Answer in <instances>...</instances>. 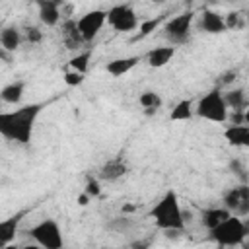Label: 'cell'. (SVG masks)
Here are the masks:
<instances>
[{
    "label": "cell",
    "instance_id": "cell-1",
    "mask_svg": "<svg viewBox=\"0 0 249 249\" xmlns=\"http://www.w3.org/2000/svg\"><path fill=\"white\" fill-rule=\"evenodd\" d=\"M41 109H43V103H29L14 111L0 113V136L19 144H27L31 140L33 126Z\"/></svg>",
    "mask_w": 249,
    "mask_h": 249
},
{
    "label": "cell",
    "instance_id": "cell-2",
    "mask_svg": "<svg viewBox=\"0 0 249 249\" xmlns=\"http://www.w3.org/2000/svg\"><path fill=\"white\" fill-rule=\"evenodd\" d=\"M150 216L154 218L156 226L163 231H181L185 228L183 210L177 198L175 191H167L150 210Z\"/></svg>",
    "mask_w": 249,
    "mask_h": 249
},
{
    "label": "cell",
    "instance_id": "cell-3",
    "mask_svg": "<svg viewBox=\"0 0 249 249\" xmlns=\"http://www.w3.org/2000/svg\"><path fill=\"white\" fill-rule=\"evenodd\" d=\"M208 237L222 247H237L247 237V224L243 222V218H237L231 214L230 218L220 222L216 228H212L208 231Z\"/></svg>",
    "mask_w": 249,
    "mask_h": 249
},
{
    "label": "cell",
    "instance_id": "cell-4",
    "mask_svg": "<svg viewBox=\"0 0 249 249\" xmlns=\"http://www.w3.org/2000/svg\"><path fill=\"white\" fill-rule=\"evenodd\" d=\"M195 109V115L204 119V121H210V123H226L228 121V107L224 103V95L222 91L216 88V89H210L208 93H204L196 107Z\"/></svg>",
    "mask_w": 249,
    "mask_h": 249
},
{
    "label": "cell",
    "instance_id": "cell-5",
    "mask_svg": "<svg viewBox=\"0 0 249 249\" xmlns=\"http://www.w3.org/2000/svg\"><path fill=\"white\" fill-rule=\"evenodd\" d=\"M27 233L43 249H62V245H64L60 226H58V222H54L51 218H45V220L37 222L35 226H31Z\"/></svg>",
    "mask_w": 249,
    "mask_h": 249
},
{
    "label": "cell",
    "instance_id": "cell-6",
    "mask_svg": "<svg viewBox=\"0 0 249 249\" xmlns=\"http://www.w3.org/2000/svg\"><path fill=\"white\" fill-rule=\"evenodd\" d=\"M193 12H183L171 19L165 21L163 25V35L167 37V41L171 43V47L175 45H183L189 41V33H191V25H193Z\"/></svg>",
    "mask_w": 249,
    "mask_h": 249
},
{
    "label": "cell",
    "instance_id": "cell-7",
    "mask_svg": "<svg viewBox=\"0 0 249 249\" xmlns=\"http://www.w3.org/2000/svg\"><path fill=\"white\" fill-rule=\"evenodd\" d=\"M105 14H107V23L119 33H128L138 27V16L128 4H117L109 8Z\"/></svg>",
    "mask_w": 249,
    "mask_h": 249
},
{
    "label": "cell",
    "instance_id": "cell-8",
    "mask_svg": "<svg viewBox=\"0 0 249 249\" xmlns=\"http://www.w3.org/2000/svg\"><path fill=\"white\" fill-rule=\"evenodd\" d=\"M222 202L230 214H233L237 218H245L249 214V187L239 185V187L228 189L222 196Z\"/></svg>",
    "mask_w": 249,
    "mask_h": 249
},
{
    "label": "cell",
    "instance_id": "cell-9",
    "mask_svg": "<svg viewBox=\"0 0 249 249\" xmlns=\"http://www.w3.org/2000/svg\"><path fill=\"white\" fill-rule=\"evenodd\" d=\"M105 23H107L105 10H91V12H86L80 19H76V29H78V35L82 37V41L89 43V41H93V37L101 31V27Z\"/></svg>",
    "mask_w": 249,
    "mask_h": 249
},
{
    "label": "cell",
    "instance_id": "cell-10",
    "mask_svg": "<svg viewBox=\"0 0 249 249\" xmlns=\"http://www.w3.org/2000/svg\"><path fill=\"white\" fill-rule=\"evenodd\" d=\"M60 6L62 2L60 0H39L37 2V8H39V19L43 25L47 27H53L60 21Z\"/></svg>",
    "mask_w": 249,
    "mask_h": 249
},
{
    "label": "cell",
    "instance_id": "cell-11",
    "mask_svg": "<svg viewBox=\"0 0 249 249\" xmlns=\"http://www.w3.org/2000/svg\"><path fill=\"white\" fill-rule=\"evenodd\" d=\"M126 173H128V165H126V161L121 160V158H113V160H109V161H105V163L101 165V169L97 171V177H99L101 181H109V183H113V181L124 177Z\"/></svg>",
    "mask_w": 249,
    "mask_h": 249
},
{
    "label": "cell",
    "instance_id": "cell-12",
    "mask_svg": "<svg viewBox=\"0 0 249 249\" xmlns=\"http://www.w3.org/2000/svg\"><path fill=\"white\" fill-rule=\"evenodd\" d=\"M200 31L210 33V35H218L226 31V23H224V16H220L214 10H202L200 14V21H198Z\"/></svg>",
    "mask_w": 249,
    "mask_h": 249
},
{
    "label": "cell",
    "instance_id": "cell-13",
    "mask_svg": "<svg viewBox=\"0 0 249 249\" xmlns=\"http://www.w3.org/2000/svg\"><path fill=\"white\" fill-rule=\"evenodd\" d=\"M25 212H18V214H14V216H10L6 220H0V249L6 247V245H10L16 239L18 228H19V222H21V216Z\"/></svg>",
    "mask_w": 249,
    "mask_h": 249
},
{
    "label": "cell",
    "instance_id": "cell-14",
    "mask_svg": "<svg viewBox=\"0 0 249 249\" xmlns=\"http://www.w3.org/2000/svg\"><path fill=\"white\" fill-rule=\"evenodd\" d=\"M173 56H175V47H171V45H167V47H156V49H152V51L146 53V62L152 68H161Z\"/></svg>",
    "mask_w": 249,
    "mask_h": 249
},
{
    "label": "cell",
    "instance_id": "cell-15",
    "mask_svg": "<svg viewBox=\"0 0 249 249\" xmlns=\"http://www.w3.org/2000/svg\"><path fill=\"white\" fill-rule=\"evenodd\" d=\"M140 62V56H121V58H115V60H109V64L105 66V70L111 74V76H115V78H119V76H124L126 72H130L136 64Z\"/></svg>",
    "mask_w": 249,
    "mask_h": 249
},
{
    "label": "cell",
    "instance_id": "cell-16",
    "mask_svg": "<svg viewBox=\"0 0 249 249\" xmlns=\"http://www.w3.org/2000/svg\"><path fill=\"white\" fill-rule=\"evenodd\" d=\"M231 214L224 208V206H214V208H204L202 212H200V222H202V226L210 231L212 228H216L220 222H224L226 218H230Z\"/></svg>",
    "mask_w": 249,
    "mask_h": 249
},
{
    "label": "cell",
    "instance_id": "cell-17",
    "mask_svg": "<svg viewBox=\"0 0 249 249\" xmlns=\"http://www.w3.org/2000/svg\"><path fill=\"white\" fill-rule=\"evenodd\" d=\"M224 136L231 146H247L249 144V124H230L224 130Z\"/></svg>",
    "mask_w": 249,
    "mask_h": 249
},
{
    "label": "cell",
    "instance_id": "cell-18",
    "mask_svg": "<svg viewBox=\"0 0 249 249\" xmlns=\"http://www.w3.org/2000/svg\"><path fill=\"white\" fill-rule=\"evenodd\" d=\"M0 49L8 51V53H14L19 45H21V31L18 27H4L0 29Z\"/></svg>",
    "mask_w": 249,
    "mask_h": 249
},
{
    "label": "cell",
    "instance_id": "cell-19",
    "mask_svg": "<svg viewBox=\"0 0 249 249\" xmlns=\"http://www.w3.org/2000/svg\"><path fill=\"white\" fill-rule=\"evenodd\" d=\"M23 89H25V84L21 80L10 82L0 89V99L6 103H19L23 97Z\"/></svg>",
    "mask_w": 249,
    "mask_h": 249
},
{
    "label": "cell",
    "instance_id": "cell-20",
    "mask_svg": "<svg viewBox=\"0 0 249 249\" xmlns=\"http://www.w3.org/2000/svg\"><path fill=\"white\" fill-rule=\"evenodd\" d=\"M224 95V103H226V107H228V111L230 109H233V111H245V105H247V97H245V91L243 89H230V91H226V93H222Z\"/></svg>",
    "mask_w": 249,
    "mask_h": 249
},
{
    "label": "cell",
    "instance_id": "cell-21",
    "mask_svg": "<svg viewBox=\"0 0 249 249\" xmlns=\"http://www.w3.org/2000/svg\"><path fill=\"white\" fill-rule=\"evenodd\" d=\"M195 115V109H193V101L191 99H181L169 113V119L171 121H191Z\"/></svg>",
    "mask_w": 249,
    "mask_h": 249
},
{
    "label": "cell",
    "instance_id": "cell-22",
    "mask_svg": "<svg viewBox=\"0 0 249 249\" xmlns=\"http://www.w3.org/2000/svg\"><path fill=\"white\" fill-rule=\"evenodd\" d=\"M138 101H140V105H142L146 111H154V113L163 105L161 95H160L158 91H152V89L142 91V93H140V97H138Z\"/></svg>",
    "mask_w": 249,
    "mask_h": 249
},
{
    "label": "cell",
    "instance_id": "cell-23",
    "mask_svg": "<svg viewBox=\"0 0 249 249\" xmlns=\"http://www.w3.org/2000/svg\"><path fill=\"white\" fill-rule=\"evenodd\" d=\"M89 58H91V49H88V51H80L78 54H74V56L70 58V68H72L74 72L86 74L88 64H89Z\"/></svg>",
    "mask_w": 249,
    "mask_h": 249
},
{
    "label": "cell",
    "instance_id": "cell-24",
    "mask_svg": "<svg viewBox=\"0 0 249 249\" xmlns=\"http://www.w3.org/2000/svg\"><path fill=\"white\" fill-rule=\"evenodd\" d=\"M132 226H134V220H132L130 216H126V214L117 216V218H113L111 222H107V230H111V231H115V233H124V231H128Z\"/></svg>",
    "mask_w": 249,
    "mask_h": 249
},
{
    "label": "cell",
    "instance_id": "cell-25",
    "mask_svg": "<svg viewBox=\"0 0 249 249\" xmlns=\"http://www.w3.org/2000/svg\"><path fill=\"white\" fill-rule=\"evenodd\" d=\"M161 19H163V18H150V19H144V21L140 23V33H138V37H140V39L148 37L152 31L158 29V25H160Z\"/></svg>",
    "mask_w": 249,
    "mask_h": 249
},
{
    "label": "cell",
    "instance_id": "cell-26",
    "mask_svg": "<svg viewBox=\"0 0 249 249\" xmlns=\"http://www.w3.org/2000/svg\"><path fill=\"white\" fill-rule=\"evenodd\" d=\"M84 193H86L89 198L99 196V195H101V185H99V181H97V179H88V183H86V187H84Z\"/></svg>",
    "mask_w": 249,
    "mask_h": 249
},
{
    "label": "cell",
    "instance_id": "cell-27",
    "mask_svg": "<svg viewBox=\"0 0 249 249\" xmlns=\"http://www.w3.org/2000/svg\"><path fill=\"white\" fill-rule=\"evenodd\" d=\"M84 80H86V76L80 74V72H74V70L64 72V82H66V86H80V84H84Z\"/></svg>",
    "mask_w": 249,
    "mask_h": 249
},
{
    "label": "cell",
    "instance_id": "cell-28",
    "mask_svg": "<svg viewBox=\"0 0 249 249\" xmlns=\"http://www.w3.org/2000/svg\"><path fill=\"white\" fill-rule=\"evenodd\" d=\"M25 39L31 41V43H41L43 33L39 31V27H27V29H25Z\"/></svg>",
    "mask_w": 249,
    "mask_h": 249
},
{
    "label": "cell",
    "instance_id": "cell-29",
    "mask_svg": "<svg viewBox=\"0 0 249 249\" xmlns=\"http://www.w3.org/2000/svg\"><path fill=\"white\" fill-rule=\"evenodd\" d=\"M237 21H239V14L231 12L228 14V18H224V23H226V29H231V27H237Z\"/></svg>",
    "mask_w": 249,
    "mask_h": 249
},
{
    "label": "cell",
    "instance_id": "cell-30",
    "mask_svg": "<svg viewBox=\"0 0 249 249\" xmlns=\"http://www.w3.org/2000/svg\"><path fill=\"white\" fill-rule=\"evenodd\" d=\"M233 80H235V72H233V70H230V72L222 74V78H220V82H218V84H230V82H233Z\"/></svg>",
    "mask_w": 249,
    "mask_h": 249
},
{
    "label": "cell",
    "instance_id": "cell-31",
    "mask_svg": "<svg viewBox=\"0 0 249 249\" xmlns=\"http://www.w3.org/2000/svg\"><path fill=\"white\" fill-rule=\"evenodd\" d=\"M76 200H78V204H80V206H88V204H89V200H91V198H89V196H88V195H86V193H80V195H78V198H76Z\"/></svg>",
    "mask_w": 249,
    "mask_h": 249
},
{
    "label": "cell",
    "instance_id": "cell-32",
    "mask_svg": "<svg viewBox=\"0 0 249 249\" xmlns=\"http://www.w3.org/2000/svg\"><path fill=\"white\" fill-rule=\"evenodd\" d=\"M130 247L132 249H148L150 247V241H134Z\"/></svg>",
    "mask_w": 249,
    "mask_h": 249
},
{
    "label": "cell",
    "instance_id": "cell-33",
    "mask_svg": "<svg viewBox=\"0 0 249 249\" xmlns=\"http://www.w3.org/2000/svg\"><path fill=\"white\" fill-rule=\"evenodd\" d=\"M0 58H4L6 62H10V60H12V56H10V53H8V51H4V49H0Z\"/></svg>",
    "mask_w": 249,
    "mask_h": 249
},
{
    "label": "cell",
    "instance_id": "cell-34",
    "mask_svg": "<svg viewBox=\"0 0 249 249\" xmlns=\"http://www.w3.org/2000/svg\"><path fill=\"white\" fill-rule=\"evenodd\" d=\"M132 210H134L132 204H124V206H123V214H128V212H132Z\"/></svg>",
    "mask_w": 249,
    "mask_h": 249
},
{
    "label": "cell",
    "instance_id": "cell-35",
    "mask_svg": "<svg viewBox=\"0 0 249 249\" xmlns=\"http://www.w3.org/2000/svg\"><path fill=\"white\" fill-rule=\"evenodd\" d=\"M19 249H43V247H39V245H23Z\"/></svg>",
    "mask_w": 249,
    "mask_h": 249
},
{
    "label": "cell",
    "instance_id": "cell-36",
    "mask_svg": "<svg viewBox=\"0 0 249 249\" xmlns=\"http://www.w3.org/2000/svg\"><path fill=\"white\" fill-rule=\"evenodd\" d=\"M2 249H19V247H16V245L10 243V245H6V247H2Z\"/></svg>",
    "mask_w": 249,
    "mask_h": 249
}]
</instances>
